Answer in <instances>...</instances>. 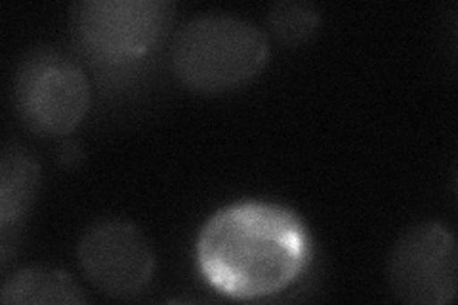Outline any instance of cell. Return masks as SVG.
Listing matches in <instances>:
<instances>
[{
  "instance_id": "1",
  "label": "cell",
  "mask_w": 458,
  "mask_h": 305,
  "mask_svg": "<svg viewBox=\"0 0 458 305\" xmlns=\"http://www.w3.org/2000/svg\"><path fill=\"white\" fill-rule=\"evenodd\" d=\"M199 273L235 300L274 296L296 283L311 259L306 224L281 205L239 200L208 217L195 244Z\"/></svg>"
},
{
  "instance_id": "2",
  "label": "cell",
  "mask_w": 458,
  "mask_h": 305,
  "mask_svg": "<svg viewBox=\"0 0 458 305\" xmlns=\"http://www.w3.org/2000/svg\"><path fill=\"white\" fill-rule=\"evenodd\" d=\"M269 57L260 27L233 13H203L185 21L172 38L170 67L193 92L222 94L252 80Z\"/></svg>"
},
{
  "instance_id": "6",
  "label": "cell",
  "mask_w": 458,
  "mask_h": 305,
  "mask_svg": "<svg viewBox=\"0 0 458 305\" xmlns=\"http://www.w3.org/2000/svg\"><path fill=\"white\" fill-rule=\"evenodd\" d=\"M77 258L86 281L114 298L141 292L155 271L149 241L136 225L123 220H102L86 229Z\"/></svg>"
},
{
  "instance_id": "9",
  "label": "cell",
  "mask_w": 458,
  "mask_h": 305,
  "mask_svg": "<svg viewBox=\"0 0 458 305\" xmlns=\"http://www.w3.org/2000/svg\"><path fill=\"white\" fill-rule=\"evenodd\" d=\"M321 23V13L311 3L283 0L271 6L267 25L276 38L286 47H298L306 42Z\"/></svg>"
},
{
  "instance_id": "3",
  "label": "cell",
  "mask_w": 458,
  "mask_h": 305,
  "mask_svg": "<svg viewBox=\"0 0 458 305\" xmlns=\"http://www.w3.org/2000/svg\"><path fill=\"white\" fill-rule=\"evenodd\" d=\"M176 6L163 0H86L73 6V35L86 55L131 64L165 38Z\"/></svg>"
},
{
  "instance_id": "7",
  "label": "cell",
  "mask_w": 458,
  "mask_h": 305,
  "mask_svg": "<svg viewBox=\"0 0 458 305\" xmlns=\"http://www.w3.org/2000/svg\"><path fill=\"white\" fill-rule=\"evenodd\" d=\"M0 301L25 305H81L86 303V296L69 273L48 266H33L10 275L0 290Z\"/></svg>"
},
{
  "instance_id": "4",
  "label": "cell",
  "mask_w": 458,
  "mask_h": 305,
  "mask_svg": "<svg viewBox=\"0 0 458 305\" xmlns=\"http://www.w3.org/2000/svg\"><path fill=\"white\" fill-rule=\"evenodd\" d=\"M90 86L81 65L55 52L29 57L16 77V106L35 132L62 138L81 124Z\"/></svg>"
},
{
  "instance_id": "8",
  "label": "cell",
  "mask_w": 458,
  "mask_h": 305,
  "mask_svg": "<svg viewBox=\"0 0 458 305\" xmlns=\"http://www.w3.org/2000/svg\"><path fill=\"white\" fill-rule=\"evenodd\" d=\"M40 168L25 149H4L0 161V225L6 233L27 216L38 191Z\"/></svg>"
},
{
  "instance_id": "5",
  "label": "cell",
  "mask_w": 458,
  "mask_h": 305,
  "mask_svg": "<svg viewBox=\"0 0 458 305\" xmlns=\"http://www.w3.org/2000/svg\"><path fill=\"white\" fill-rule=\"evenodd\" d=\"M388 281L394 294L405 303H451L458 286L454 235L437 222L407 229L390 252Z\"/></svg>"
}]
</instances>
